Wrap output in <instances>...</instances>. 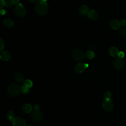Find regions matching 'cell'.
Returning <instances> with one entry per match:
<instances>
[{"instance_id": "obj_1", "label": "cell", "mask_w": 126, "mask_h": 126, "mask_svg": "<svg viewBox=\"0 0 126 126\" xmlns=\"http://www.w3.org/2000/svg\"><path fill=\"white\" fill-rule=\"evenodd\" d=\"M48 5L45 1H39L36 4L35 7V10L36 13L40 16H44L46 15L48 13Z\"/></svg>"}, {"instance_id": "obj_2", "label": "cell", "mask_w": 126, "mask_h": 126, "mask_svg": "<svg viewBox=\"0 0 126 126\" xmlns=\"http://www.w3.org/2000/svg\"><path fill=\"white\" fill-rule=\"evenodd\" d=\"M7 91L9 95L16 97L21 92V87L16 83H12L8 86Z\"/></svg>"}, {"instance_id": "obj_3", "label": "cell", "mask_w": 126, "mask_h": 126, "mask_svg": "<svg viewBox=\"0 0 126 126\" xmlns=\"http://www.w3.org/2000/svg\"><path fill=\"white\" fill-rule=\"evenodd\" d=\"M71 56L72 58L76 61H83L86 57V54L84 53L82 50L76 49L73 50Z\"/></svg>"}, {"instance_id": "obj_4", "label": "cell", "mask_w": 126, "mask_h": 126, "mask_svg": "<svg viewBox=\"0 0 126 126\" xmlns=\"http://www.w3.org/2000/svg\"><path fill=\"white\" fill-rule=\"evenodd\" d=\"M14 12L16 16L20 17H24L27 14V11L22 3H19L16 6L14 10Z\"/></svg>"}, {"instance_id": "obj_5", "label": "cell", "mask_w": 126, "mask_h": 126, "mask_svg": "<svg viewBox=\"0 0 126 126\" xmlns=\"http://www.w3.org/2000/svg\"><path fill=\"white\" fill-rule=\"evenodd\" d=\"M31 116L32 119L34 122L41 121L43 118L42 112L39 110H34V111L32 112Z\"/></svg>"}, {"instance_id": "obj_6", "label": "cell", "mask_w": 126, "mask_h": 126, "mask_svg": "<svg viewBox=\"0 0 126 126\" xmlns=\"http://www.w3.org/2000/svg\"><path fill=\"white\" fill-rule=\"evenodd\" d=\"M89 66L88 63H80L76 64L74 67V71L76 73L79 74L83 72Z\"/></svg>"}, {"instance_id": "obj_7", "label": "cell", "mask_w": 126, "mask_h": 126, "mask_svg": "<svg viewBox=\"0 0 126 126\" xmlns=\"http://www.w3.org/2000/svg\"><path fill=\"white\" fill-rule=\"evenodd\" d=\"M113 64L114 68L118 70H122L125 66L124 62L120 58H116L114 59L113 62Z\"/></svg>"}, {"instance_id": "obj_8", "label": "cell", "mask_w": 126, "mask_h": 126, "mask_svg": "<svg viewBox=\"0 0 126 126\" xmlns=\"http://www.w3.org/2000/svg\"><path fill=\"white\" fill-rule=\"evenodd\" d=\"M103 109L106 112H111L113 108V104L111 100H105L102 104Z\"/></svg>"}, {"instance_id": "obj_9", "label": "cell", "mask_w": 126, "mask_h": 126, "mask_svg": "<svg viewBox=\"0 0 126 126\" xmlns=\"http://www.w3.org/2000/svg\"><path fill=\"white\" fill-rule=\"evenodd\" d=\"M14 126H26V122L22 118L17 117H15L12 121Z\"/></svg>"}, {"instance_id": "obj_10", "label": "cell", "mask_w": 126, "mask_h": 126, "mask_svg": "<svg viewBox=\"0 0 126 126\" xmlns=\"http://www.w3.org/2000/svg\"><path fill=\"white\" fill-rule=\"evenodd\" d=\"M0 58L2 61H8L11 58V54L7 51H4L0 53Z\"/></svg>"}, {"instance_id": "obj_11", "label": "cell", "mask_w": 126, "mask_h": 126, "mask_svg": "<svg viewBox=\"0 0 126 126\" xmlns=\"http://www.w3.org/2000/svg\"><path fill=\"white\" fill-rule=\"evenodd\" d=\"M90 11L89 8L86 5H83L80 6L79 8V13L82 16H86L88 15Z\"/></svg>"}, {"instance_id": "obj_12", "label": "cell", "mask_w": 126, "mask_h": 126, "mask_svg": "<svg viewBox=\"0 0 126 126\" xmlns=\"http://www.w3.org/2000/svg\"><path fill=\"white\" fill-rule=\"evenodd\" d=\"M14 78L15 81L18 83H22L24 82V77L22 74L20 72H17L15 74Z\"/></svg>"}, {"instance_id": "obj_13", "label": "cell", "mask_w": 126, "mask_h": 126, "mask_svg": "<svg viewBox=\"0 0 126 126\" xmlns=\"http://www.w3.org/2000/svg\"><path fill=\"white\" fill-rule=\"evenodd\" d=\"M110 27L115 30L119 29L121 26L120 23L117 20H112L110 23Z\"/></svg>"}, {"instance_id": "obj_14", "label": "cell", "mask_w": 126, "mask_h": 126, "mask_svg": "<svg viewBox=\"0 0 126 126\" xmlns=\"http://www.w3.org/2000/svg\"><path fill=\"white\" fill-rule=\"evenodd\" d=\"M88 16L90 19L94 20H96V19H97V18L98 17V15L97 12L95 10L92 9V10H91L89 11V12L88 14Z\"/></svg>"}, {"instance_id": "obj_15", "label": "cell", "mask_w": 126, "mask_h": 126, "mask_svg": "<svg viewBox=\"0 0 126 126\" xmlns=\"http://www.w3.org/2000/svg\"><path fill=\"white\" fill-rule=\"evenodd\" d=\"M3 23L5 26L8 28H12L15 25L14 21L10 19H7L4 20L3 21Z\"/></svg>"}, {"instance_id": "obj_16", "label": "cell", "mask_w": 126, "mask_h": 126, "mask_svg": "<svg viewBox=\"0 0 126 126\" xmlns=\"http://www.w3.org/2000/svg\"><path fill=\"white\" fill-rule=\"evenodd\" d=\"M119 50L116 47H111L109 49V54L112 57H116L119 54Z\"/></svg>"}, {"instance_id": "obj_17", "label": "cell", "mask_w": 126, "mask_h": 126, "mask_svg": "<svg viewBox=\"0 0 126 126\" xmlns=\"http://www.w3.org/2000/svg\"><path fill=\"white\" fill-rule=\"evenodd\" d=\"M32 106L30 104H25L22 107V110L26 113H29L32 111Z\"/></svg>"}, {"instance_id": "obj_18", "label": "cell", "mask_w": 126, "mask_h": 126, "mask_svg": "<svg viewBox=\"0 0 126 126\" xmlns=\"http://www.w3.org/2000/svg\"><path fill=\"white\" fill-rule=\"evenodd\" d=\"M7 119H8V120L10 121H13L14 120V118H15V115H14L13 112L11 110H10L8 112V113L7 114Z\"/></svg>"}, {"instance_id": "obj_19", "label": "cell", "mask_w": 126, "mask_h": 126, "mask_svg": "<svg viewBox=\"0 0 126 126\" xmlns=\"http://www.w3.org/2000/svg\"><path fill=\"white\" fill-rule=\"evenodd\" d=\"M95 56L94 53L92 51H88L86 53V57L88 59H92Z\"/></svg>"}, {"instance_id": "obj_20", "label": "cell", "mask_w": 126, "mask_h": 126, "mask_svg": "<svg viewBox=\"0 0 126 126\" xmlns=\"http://www.w3.org/2000/svg\"><path fill=\"white\" fill-rule=\"evenodd\" d=\"M13 5L14 4H13V3L11 2V1L10 0H5L4 6H5L6 7H8V8H11L13 7Z\"/></svg>"}, {"instance_id": "obj_21", "label": "cell", "mask_w": 126, "mask_h": 126, "mask_svg": "<svg viewBox=\"0 0 126 126\" xmlns=\"http://www.w3.org/2000/svg\"><path fill=\"white\" fill-rule=\"evenodd\" d=\"M104 97L105 98V100H110L111 97V93L110 91H107L105 92L104 94Z\"/></svg>"}, {"instance_id": "obj_22", "label": "cell", "mask_w": 126, "mask_h": 126, "mask_svg": "<svg viewBox=\"0 0 126 126\" xmlns=\"http://www.w3.org/2000/svg\"><path fill=\"white\" fill-rule=\"evenodd\" d=\"M24 85L27 86L28 88H31V87H32V82L31 80H29V79H26L24 81Z\"/></svg>"}, {"instance_id": "obj_23", "label": "cell", "mask_w": 126, "mask_h": 126, "mask_svg": "<svg viewBox=\"0 0 126 126\" xmlns=\"http://www.w3.org/2000/svg\"><path fill=\"white\" fill-rule=\"evenodd\" d=\"M29 91V88L24 85L21 87V92L23 94H26Z\"/></svg>"}, {"instance_id": "obj_24", "label": "cell", "mask_w": 126, "mask_h": 126, "mask_svg": "<svg viewBox=\"0 0 126 126\" xmlns=\"http://www.w3.org/2000/svg\"><path fill=\"white\" fill-rule=\"evenodd\" d=\"M120 34L123 37L126 38V29H123L120 31Z\"/></svg>"}, {"instance_id": "obj_25", "label": "cell", "mask_w": 126, "mask_h": 126, "mask_svg": "<svg viewBox=\"0 0 126 126\" xmlns=\"http://www.w3.org/2000/svg\"><path fill=\"white\" fill-rule=\"evenodd\" d=\"M4 47V43L3 39L0 38V50L2 51Z\"/></svg>"}, {"instance_id": "obj_26", "label": "cell", "mask_w": 126, "mask_h": 126, "mask_svg": "<svg viewBox=\"0 0 126 126\" xmlns=\"http://www.w3.org/2000/svg\"><path fill=\"white\" fill-rule=\"evenodd\" d=\"M118 56L119 57V58L122 59V58H123L124 57L125 54H124V53L123 52H122V51L119 52V54L118 55Z\"/></svg>"}, {"instance_id": "obj_27", "label": "cell", "mask_w": 126, "mask_h": 126, "mask_svg": "<svg viewBox=\"0 0 126 126\" xmlns=\"http://www.w3.org/2000/svg\"><path fill=\"white\" fill-rule=\"evenodd\" d=\"M120 24H121V26L122 27H126V20L125 19L122 20L121 22H120Z\"/></svg>"}, {"instance_id": "obj_28", "label": "cell", "mask_w": 126, "mask_h": 126, "mask_svg": "<svg viewBox=\"0 0 126 126\" xmlns=\"http://www.w3.org/2000/svg\"><path fill=\"white\" fill-rule=\"evenodd\" d=\"M4 2H5V0H0V8L1 9H2V7L4 6Z\"/></svg>"}, {"instance_id": "obj_29", "label": "cell", "mask_w": 126, "mask_h": 126, "mask_svg": "<svg viewBox=\"0 0 126 126\" xmlns=\"http://www.w3.org/2000/svg\"><path fill=\"white\" fill-rule=\"evenodd\" d=\"M13 4H17L19 3V0H10Z\"/></svg>"}, {"instance_id": "obj_30", "label": "cell", "mask_w": 126, "mask_h": 126, "mask_svg": "<svg viewBox=\"0 0 126 126\" xmlns=\"http://www.w3.org/2000/svg\"><path fill=\"white\" fill-rule=\"evenodd\" d=\"M5 13H6V11L4 10H3V9H1V10L0 14L1 15H4V14H5Z\"/></svg>"}, {"instance_id": "obj_31", "label": "cell", "mask_w": 126, "mask_h": 126, "mask_svg": "<svg viewBox=\"0 0 126 126\" xmlns=\"http://www.w3.org/2000/svg\"><path fill=\"white\" fill-rule=\"evenodd\" d=\"M39 0H29V1L31 2H32V3H35L36 2L38 1Z\"/></svg>"}, {"instance_id": "obj_32", "label": "cell", "mask_w": 126, "mask_h": 126, "mask_svg": "<svg viewBox=\"0 0 126 126\" xmlns=\"http://www.w3.org/2000/svg\"><path fill=\"white\" fill-rule=\"evenodd\" d=\"M39 108V107L38 106H37V105H36V106H34V109H35V110H38Z\"/></svg>"}, {"instance_id": "obj_33", "label": "cell", "mask_w": 126, "mask_h": 126, "mask_svg": "<svg viewBox=\"0 0 126 126\" xmlns=\"http://www.w3.org/2000/svg\"><path fill=\"white\" fill-rule=\"evenodd\" d=\"M47 0H41V1H46Z\"/></svg>"}, {"instance_id": "obj_34", "label": "cell", "mask_w": 126, "mask_h": 126, "mask_svg": "<svg viewBox=\"0 0 126 126\" xmlns=\"http://www.w3.org/2000/svg\"></svg>"}]
</instances>
